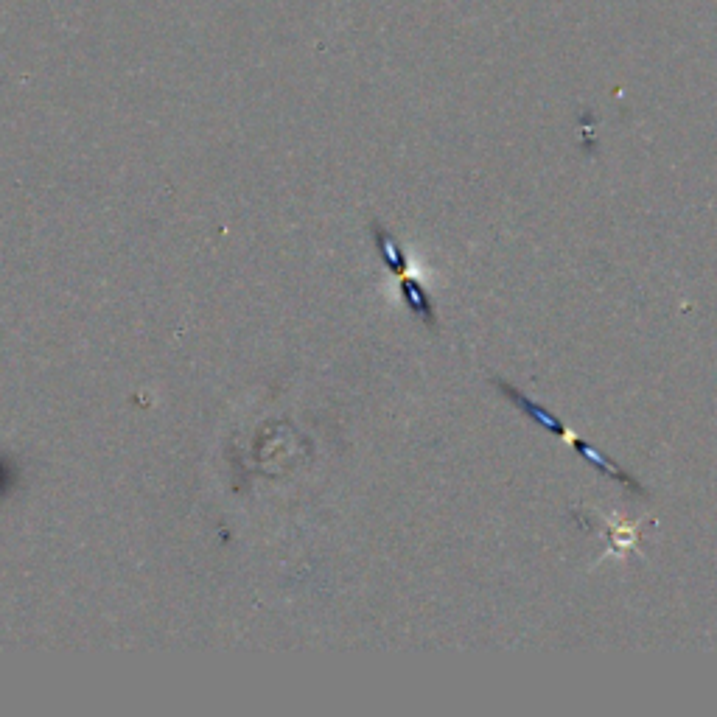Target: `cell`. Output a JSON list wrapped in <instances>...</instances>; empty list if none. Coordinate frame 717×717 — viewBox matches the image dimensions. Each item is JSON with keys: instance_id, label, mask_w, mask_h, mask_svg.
<instances>
[{"instance_id": "obj_2", "label": "cell", "mask_w": 717, "mask_h": 717, "mask_svg": "<svg viewBox=\"0 0 717 717\" xmlns=\"http://www.w3.org/2000/svg\"><path fill=\"white\" fill-rule=\"evenodd\" d=\"M566 440H569V443H572V449H575L577 454H580V457H586V460H589V463L594 465V468H600L603 474H608L611 479H617L619 485H625V488H628L631 493H636V496H645V488H642V485L636 482V477H633V474H628L625 468H619V465L614 463L611 457H605L603 451L594 449L591 443H586V440H580V437L572 435V432H569V437H566Z\"/></svg>"}, {"instance_id": "obj_4", "label": "cell", "mask_w": 717, "mask_h": 717, "mask_svg": "<svg viewBox=\"0 0 717 717\" xmlns=\"http://www.w3.org/2000/svg\"><path fill=\"white\" fill-rule=\"evenodd\" d=\"M373 239H376V247H379V255L384 258V264L390 267V272H395L398 278L407 275V255L401 250V244L393 239V233H387L381 222H373Z\"/></svg>"}, {"instance_id": "obj_3", "label": "cell", "mask_w": 717, "mask_h": 717, "mask_svg": "<svg viewBox=\"0 0 717 717\" xmlns=\"http://www.w3.org/2000/svg\"><path fill=\"white\" fill-rule=\"evenodd\" d=\"M401 295L407 300V306L412 309V314H418V320H423L429 328H435L437 325L435 303H432V297H429V292L423 289L421 283L415 281V278H409V272L407 275H401Z\"/></svg>"}, {"instance_id": "obj_1", "label": "cell", "mask_w": 717, "mask_h": 717, "mask_svg": "<svg viewBox=\"0 0 717 717\" xmlns=\"http://www.w3.org/2000/svg\"><path fill=\"white\" fill-rule=\"evenodd\" d=\"M493 384H496V387H499V390H502V393H505L507 398H510V401H513V404H516V407H519L521 412H524V415H527V418H530V421L538 423L541 429H547L549 435L563 437V440L569 437V429H566V423L558 421V418H555L552 412H547V409L541 407V404H535L533 398H527V395L521 393L519 387H513V384H510V381H505V379H493Z\"/></svg>"}]
</instances>
